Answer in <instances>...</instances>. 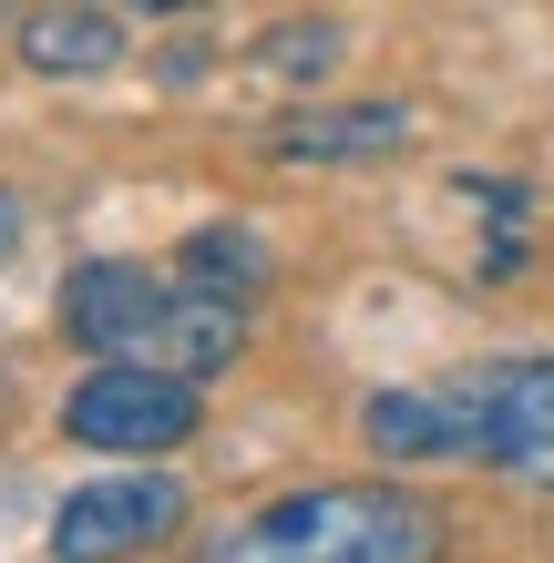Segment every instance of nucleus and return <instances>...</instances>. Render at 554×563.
<instances>
[{
    "label": "nucleus",
    "mask_w": 554,
    "mask_h": 563,
    "mask_svg": "<svg viewBox=\"0 0 554 563\" xmlns=\"http://www.w3.org/2000/svg\"><path fill=\"white\" fill-rule=\"evenodd\" d=\"M62 339H83L93 358H144V369L206 379L247 349V297L206 287L185 267H134V256H83L62 277Z\"/></svg>",
    "instance_id": "2"
},
{
    "label": "nucleus",
    "mask_w": 554,
    "mask_h": 563,
    "mask_svg": "<svg viewBox=\"0 0 554 563\" xmlns=\"http://www.w3.org/2000/svg\"><path fill=\"white\" fill-rule=\"evenodd\" d=\"M134 11H206V0H134Z\"/></svg>",
    "instance_id": "11"
},
{
    "label": "nucleus",
    "mask_w": 554,
    "mask_h": 563,
    "mask_svg": "<svg viewBox=\"0 0 554 563\" xmlns=\"http://www.w3.org/2000/svg\"><path fill=\"white\" fill-rule=\"evenodd\" d=\"M206 563H442V512L411 482H298L226 522Z\"/></svg>",
    "instance_id": "3"
},
{
    "label": "nucleus",
    "mask_w": 554,
    "mask_h": 563,
    "mask_svg": "<svg viewBox=\"0 0 554 563\" xmlns=\"http://www.w3.org/2000/svg\"><path fill=\"white\" fill-rule=\"evenodd\" d=\"M247 62H257V73H278V82H318V73L339 62V31H329V21H287V31H268Z\"/></svg>",
    "instance_id": "9"
},
{
    "label": "nucleus",
    "mask_w": 554,
    "mask_h": 563,
    "mask_svg": "<svg viewBox=\"0 0 554 563\" xmlns=\"http://www.w3.org/2000/svg\"><path fill=\"white\" fill-rule=\"evenodd\" d=\"M185 277H206V287H257L268 277V246L247 236V225H195V246H185Z\"/></svg>",
    "instance_id": "8"
},
{
    "label": "nucleus",
    "mask_w": 554,
    "mask_h": 563,
    "mask_svg": "<svg viewBox=\"0 0 554 563\" xmlns=\"http://www.w3.org/2000/svg\"><path fill=\"white\" fill-rule=\"evenodd\" d=\"M21 62L52 82H93V73H123V21L93 11V0H52V11L21 21Z\"/></svg>",
    "instance_id": "7"
},
{
    "label": "nucleus",
    "mask_w": 554,
    "mask_h": 563,
    "mask_svg": "<svg viewBox=\"0 0 554 563\" xmlns=\"http://www.w3.org/2000/svg\"><path fill=\"white\" fill-rule=\"evenodd\" d=\"M185 522V482L175 472H113L83 482L73 503L52 512V563H134Z\"/></svg>",
    "instance_id": "5"
},
{
    "label": "nucleus",
    "mask_w": 554,
    "mask_h": 563,
    "mask_svg": "<svg viewBox=\"0 0 554 563\" xmlns=\"http://www.w3.org/2000/svg\"><path fill=\"white\" fill-rule=\"evenodd\" d=\"M195 420H206L195 379L144 369V358H104L93 379L62 389V441H83V451H175L195 441Z\"/></svg>",
    "instance_id": "4"
},
{
    "label": "nucleus",
    "mask_w": 554,
    "mask_h": 563,
    "mask_svg": "<svg viewBox=\"0 0 554 563\" xmlns=\"http://www.w3.org/2000/svg\"><path fill=\"white\" fill-rule=\"evenodd\" d=\"M411 144V113L401 103H318V113H287L268 154L278 164H380Z\"/></svg>",
    "instance_id": "6"
},
{
    "label": "nucleus",
    "mask_w": 554,
    "mask_h": 563,
    "mask_svg": "<svg viewBox=\"0 0 554 563\" xmlns=\"http://www.w3.org/2000/svg\"><path fill=\"white\" fill-rule=\"evenodd\" d=\"M360 441L401 472L411 461H493V472L554 492V349L482 358L442 389H370Z\"/></svg>",
    "instance_id": "1"
},
{
    "label": "nucleus",
    "mask_w": 554,
    "mask_h": 563,
    "mask_svg": "<svg viewBox=\"0 0 554 563\" xmlns=\"http://www.w3.org/2000/svg\"><path fill=\"white\" fill-rule=\"evenodd\" d=\"M11 256H21V195L0 185V267H11Z\"/></svg>",
    "instance_id": "10"
}]
</instances>
